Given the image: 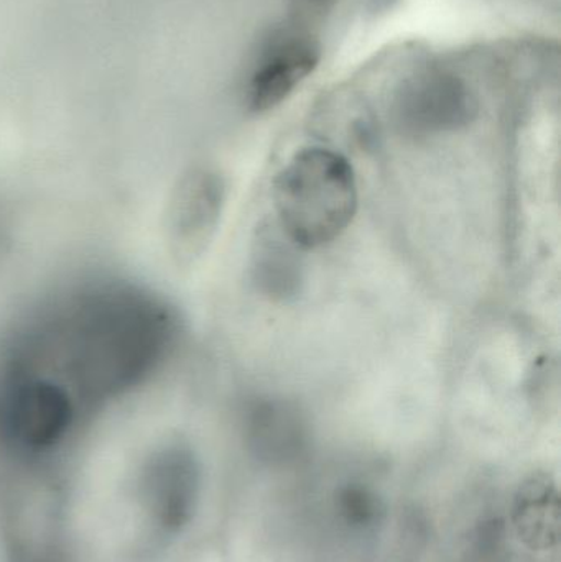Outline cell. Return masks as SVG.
Instances as JSON below:
<instances>
[{
	"mask_svg": "<svg viewBox=\"0 0 561 562\" xmlns=\"http://www.w3.org/2000/svg\"><path fill=\"white\" fill-rule=\"evenodd\" d=\"M299 247L277 226L260 227L254 240L250 272L257 290L273 301L299 296L303 266Z\"/></svg>",
	"mask_w": 561,
	"mask_h": 562,
	"instance_id": "9",
	"label": "cell"
},
{
	"mask_svg": "<svg viewBox=\"0 0 561 562\" xmlns=\"http://www.w3.org/2000/svg\"><path fill=\"white\" fill-rule=\"evenodd\" d=\"M56 334L63 369L79 392L117 395L145 379L170 353L178 336L175 311L131 286L86 293Z\"/></svg>",
	"mask_w": 561,
	"mask_h": 562,
	"instance_id": "1",
	"label": "cell"
},
{
	"mask_svg": "<svg viewBox=\"0 0 561 562\" xmlns=\"http://www.w3.org/2000/svg\"><path fill=\"white\" fill-rule=\"evenodd\" d=\"M339 507L352 524H369L375 515L374 497L364 488L349 487L343 491Z\"/></svg>",
	"mask_w": 561,
	"mask_h": 562,
	"instance_id": "11",
	"label": "cell"
},
{
	"mask_svg": "<svg viewBox=\"0 0 561 562\" xmlns=\"http://www.w3.org/2000/svg\"><path fill=\"white\" fill-rule=\"evenodd\" d=\"M72 416L69 390L48 376H15L0 393V431L29 451H45L58 445Z\"/></svg>",
	"mask_w": 561,
	"mask_h": 562,
	"instance_id": "4",
	"label": "cell"
},
{
	"mask_svg": "<svg viewBox=\"0 0 561 562\" xmlns=\"http://www.w3.org/2000/svg\"><path fill=\"white\" fill-rule=\"evenodd\" d=\"M319 63V49L310 40H289L277 46L250 79L249 102L256 112L282 104Z\"/></svg>",
	"mask_w": 561,
	"mask_h": 562,
	"instance_id": "7",
	"label": "cell"
},
{
	"mask_svg": "<svg viewBox=\"0 0 561 562\" xmlns=\"http://www.w3.org/2000/svg\"><path fill=\"white\" fill-rule=\"evenodd\" d=\"M557 498L552 485L547 482H532L524 488L519 505V527L527 538L536 543L557 537V525L550 524V515H557Z\"/></svg>",
	"mask_w": 561,
	"mask_h": 562,
	"instance_id": "10",
	"label": "cell"
},
{
	"mask_svg": "<svg viewBox=\"0 0 561 562\" xmlns=\"http://www.w3.org/2000/svg\"><path fill=\"white\" fill-rule=\"evenodd\" d=\"M226 204V181L213 168L184 171L168 198L165 240L171 259L190 267L204 256L216 236Z\"/></svg>",
	"mask_w": 561,
	"mask_h": 562,
	"instance_id": "3",
	"label": "cell"
},
{
	"mask_svg": "<svg viewBox=\"0 0 561 562\" xmlns=\"http://www.w3.org/2000/svg\"><path fill=\"white\" fill-rule=\"evenodd\" d=\"M246 432L253 451L270 462L296 458L308 438L305 416L293 403L280 398L254 402L247 412Z\"/></svg>",
	"mask_w": 561,
	"mask_h": 562,
	"instance_id": "8",
	"label": "cell"
},
{
	"mask_svg": "<svg viewBox=\"0 0 561 562\" xmlns=\"http://www.w3.org/2000/svg\"><path fill=\"white\" fill-rule=\"evenodd\" d=\"M200 491V465L188 446L158 449L142 477L145 508L157 527L177 533L190 524Z\"/></svg>",
	"mask_w": 561,
	"mask_h": 562,
	"instance_id": "5",
	"label": "cell"
},
{
	"mask_svg": "<svg viewBox=\"0 0 561 562\" xmlns=\"http://www.w3.org/2000/svg\"><path fill=\"white\" fill-rule=\"evenodd\" d=\"M476 115V102L463 82L455 76H418L405 86L395 105L402 131L415 137L445 134L470 124Z\"/></svg>",
	"mask_w": 561,
	"mask_h": 562,
	"instance_id": "6",
	"label": "cell"
},
{
	"mask_svg": "<svg viewBox=\"0 0 561 562\" xmlns=\"http://www.w3.org/2000/svg\"><path fill=\"white\" fill-rule=\"evenodd\" d=\"M358 201L355 170L332 148L299 151L273 183L277 224L300 250L338 239L355 220Z\"/></svg>",
	"mask_w": 561,
	"mask_h": 562,
	"instance_id": "2",
	"label": "cell"
}]
</instances>
